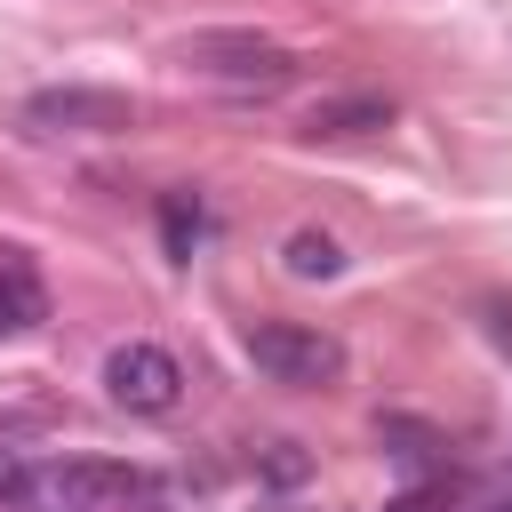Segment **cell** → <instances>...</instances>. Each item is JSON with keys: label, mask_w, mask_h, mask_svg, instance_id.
I'll return each mask as SVG.
<instances>
[{"label": "cell", "mask_w": 512, "mask_h": 512, "mask_svg": "<svg viewBox=\"0 0 512 512\" xmlns=\"http://www.w3.org/2000/svg\"><path fill=\"white\" fill-rule=\"evenodd\" d=\"M176 64L224 96H272L296 80V56L272 32H192V40H176Z\"/></svg>", "instance_id": "obj_1"}, {"label": "cell", "mask_w": 512, "mask_h": 512, "mask_svg": "<svg viewBox=\"0 0 512 512\" xmlns=\"http://www.w3.org/2000/svg\"><path fill=\"white\" fill-rule=\"evenodd\" d=\"M152 480L136 464H112V456H56V464H32V488L24 504L32 512H128L144 504Z\"/></svg>", "instance_id": "obj_2"}, {"label": "cell", "mask_w": 512, "mask_h": 512, "mask_svg": "<svg viewBox=\"0 0 512 512\" xmlns=\"http://www.w3.org/2000/svg\"><path fill=\"white\" fill-rule=\"evenodd\" d=\"M248 360H256L272 384H296V392H320V384L344 376V344L320 336V328H304V320H264V328H248Z\"/></svg>", "instance_id": "obj_3"}, {"label": "cell", "mask_w": 512, "mask_h": 512, "mask_svg": "<svg viewBox=\"0 0 512 512\" xmlns=\"http://www.w3.org/2000/svg\"><path fill=\"white\" fill-rule=\"evenodd\" d=\"M104 392H112L128 416H168V408L184 400V368H176V352H160V344H120V352L104 360Z\"/></svg>", "instance_id": "obj_4"}, {"label": "cell", "mask_w": 512, "mask_h": 512, "mask_svg": "<svg viewBox=\"0 0 512 512\" xmlns=\"http://www.w3.org/2000/svg\"><path fill=\"white\" fill-rule=\"evenodd\" d=\"M32 128H128V104L104 96V88H48L24 104Z\"/></svg>", "instance_id": "obj_5"}, {"label": "cell", "mask_w": 512, "mask_h": 512, "mask_svg": "<svg viewBox=\"0 0 512 512\" xmlns=\"http://www.w3.org/2000/svg\"><path fill=\"white\" fill-rule=\"evenodd\" d=\"M40 320H48V288H40L32 256L24 248H0V336H24Z\"/></svg>", "instance_id": "obj_6"}, {"label": "cell", "mask_w": 512, "mask_h": 512, "mask_svg": "<svg viewBox=\"0 0 512 512\" xmlns=\"http://www.w3.org/2000/svg\"><path fill=\"white\" fill-rule=\"evenodd\" d=\"M288 272H296V280H336L344 256H336L328 232H288Z\"/></svg>", "instance_id": "obj_7"}, {"label": "cell", "mask_w": 512, "mask_h": 512, "mask_svg": "<svg viewBox=\"0 0 512 512\" xmlns=\"http://www.w3.org/2000/svg\"><path fill=\"white\" fill-rule=\"evenodd\" d=\"M360 120H384V104H320L312 112V136H352Z\"/></svg>", "instance_id": "obj_8"}, {"label": "cell", "mask_w": 512, "mask_h": 512, "mask_svg": "<svg viewBox=\"0 0 512 512\" xmlns=\"http://www.w3.org/2000/svg\"><path fill=\"white\" fill-rule=\"evenodd\" d=\"M160 224H168V248H176V256H192V240H200V208H192L184 192H168V208H160Z\"/></svg>", "instance_id": "obj_9"}, {"label": "cell", "mask_w": 512, "mask_h": 512, "mask_svg": "<svg viewBox=\"0 0 512 512\" xmlns=\"http://www.w3.org/2000/svg\"><path fill=\"white\" fill-rule=\"evenodd\" d=\"M24 488H32V464H24L16 448H0V512H8V504H24Z\"/></svg>", "instance_id": "obj_10"}, {"label": "cell", "mask_w": 512, "mask_h": 512, "mask_svg": "<svg viewBox=\"0 0 512 512\" xmlns=\"http://www.w3.org/2000/svg\"><path fill=\"white\" fill-rule=\"evenodd\" d=\"M384 512H432V504H424V496H392Z\"/></svg>", "instance_id": "obj_11"}]
</instances>
